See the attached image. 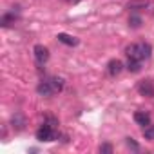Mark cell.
Here are the masks:
<instances>
[{"instance_id": "obj_6", "label": "cell", "mask_w": 154, "mask_h": 154, "mask_svg": "<svg viewBox=\"0 0 154 154\" xmlns=\"http://www.w3.org/2000/svg\"><path fill=\"white\" fill-rule=\"evenodd\" d=\"M11 127L15 131H24L26 129V116L22 112H15L11 118Z\"/></svg>"}, {"instance_id": "obj_2", "label": "cell", "mask_w": 154, "mask_h": 154, "mask_svg": "<svg viewBox=\"0 0 154 154\" xmlns=\"http://www.w3.org/2000/svg\"><path fill=\"white\" fill-rule=\"evenodd\" d=\"M125 54H127V58H134V60L143 62V60H149V58H150L152 47H150V44H147V42L132 44V45H129V47L125 49Z\"/></svg>"}, {"instance_id": "obj_4", "label": "cell", "mask_w": 154, "mask_h": 154, "mask_svg": "<svg viewBox=\"0 0 154 154\" xmlns=\"http://www.w3.org/2000/svg\"><path fill=\"white\" fill-rule=\"evenodd\" d=\"M138 93L141 96H147V98H152L154 96V84L152 80H141L138 84Z\"/></svg>"}, {"instance_id": "obj_9", "label": "cell", "mask_w": 154, "mask_h": 154, "mask_svg": "<svg viewBox=\"0 0 154 154\" xmlns=\"http://www.w3.org/2000/svg\"><path fill=\"white\" fill-rule=\"evenodd\" d=\"M134 122L138 125L147 127V125H150V114L145 112V111H138V112H134Z\"/></svg>"}, {"instance_id": "obj_3", "label": "cell", "mask_w": 154, "mask_h": 154, "mask_svg": "<svg viewBox=\"0 0 154 154\" xmlns=\"http://www.w3.org/2000/svg\"><path fill=\"white\" fill-rule=\"evenodd\" d=\"M56 136H58L56 127L51 125L49 122H45L44 125H40V129L36 131V140H38V141H53Z\"/></svg>"}, {"instance_id": "obj_7", "label": "cell", "mask_w": 154, "mask_h": 154, "mask_svg": "<svg viewBox=\"0 0 154 154\" xmlns=\"http://www.w3.org/2000/svg\"><path fill=\"white\" fill-rule=\"evenodd\" d=\"M17 20H18V11H9V13L2 15V18H0V26H2V27H9Z\"/></svg>"}, {"instance_id": "obj_8", "label": "cell", "mask_w": 154, "mask_h": 154, "mask_svg": "<svg viewBox=\"0 0 154 154\" xmlns=\"http://www.w3.org/2000/svg\"><path fill=\"white\" fill-rule=\"evenodd\" d=\"M122 71H123V63H122L120 60H111V62L107 63V72H109L111 76H118Z\"/></svg>"}, {"instance_id": "obj_11", "label": "cell", "mask_w": 154, "mask_h": 154, "mask_svg": "<svg viewBox=\"0 0 154 154\" xmlns=\"http://www.w3.org/2000/svg\"><path fill=\"white\" fill-rule=\"evenodd\" d=\"M147 8H149L147 0H131L127 4V9H131V11H140V9H147Z\"/></svg>"}, {"instance_id": "obj_14", "label": "cell", "mask_w": 154, "mask_h": 154, "mask_svg": "<svg viewBox=\"0 0 154 154\" xmlns=\"http://www.w3.org/2000/svg\"><path fill=\"white\" fill-rule=\"evenodd\" d=\"M143 136L145 140H154V125H147L143 129Z\"/></svg>"}, {"instance_id": "obj_1", "label": "cell", "mask_w": 154, "mask_h": 154, "mask_svg": "<svg viewBox=\"0 0 154 154\" xmlns=\"http://www.w3.org/2000/svg\"><path fill=\"white\" fill-rule=\"evenodd\" d=\"M63 89V80L60 76H51L47 80H42L38 85H36V93L40 96H53L56 93H60Z\"/></svg>"}, {"instance_id": "obj_15", "label": "cell", "mask_w": 154, "mask_h": 154, "mask_svg": "<svg viewBox=\"0 0 154 154\" xmlns=\"http://www.w3.org/2000/svg\"><path fill=\"white\" fill-rule=\"evenodd\" d=\"M125 143H127V147H129V149H132V150H140L138 143H136L132 138H125Z\"/></svg>"}, {"instance_id": "obj_13", "label": "cell", "mask_w": 154, "mask_h": 154, "mask_svg": "<svg viewBox=\"0 0 154 154\" xmlns=\"http://www.w3.org/2000/svg\"><path fill=\"white\" fill-rule=\"evenodd\" d=\"M129 26L131 27H134V29H138V27H141V17H138V15H131L129 17Z\"/></svg>"}, {"instance_id": "obj_17", "label": "cell", "mask_w": 154, "mask_h": 154, "mask_svg": "<svg viewBox=\"0 0 154 154\" xmlns=\"http://www.w3.org/2000/svg\"><path fill=\"white\" fill-rule=\"evenodd\" d=\"M69 2H72V4H76V2H80V0H69Z\"/></svg>"}, {"instance_id": "obj_12", "label": "cell", "mask_w": 154, "mask_h": 154, "mask_svg": "<svg viewBox=\"0 0 154 154\" xmlns=\"http://www.w3.org/2000/svg\"><path fill=\"white\" fill-rule=\"evenodd\" d=\"M127 69H129L131 72H140V71H141V62H140V60H134V58H129Z\"/></svg>"}, {"instance_id": "obj_5", "label": "cell", "mask_w": 154, "mask_h": 154, "mask_svg": "<svg viewBox=\"0 0 154 154\" xmlns=\"http://www.w3.org/2000/svg\"><path fill=\"white\" fill-rule=\"evenodd\" d=\"M35 58H36V62L42 65V63H45L47 60H49V49L45 47V45H42V44H36L35 45Z\"/></svg>"}, {"instance_id": "obj_16", "label": "cell", "mask_w": 154, "mask_h": 154, "mask_svg": "<svg viewBox=\"0 0 154 154\" xmlns=\"http://www.w3.org/2000/svg\"><path fill=\"white\" fill-rule=\"evenodd\" d=\"M100 152H105V154H111V152H112V147H111L109 143H103V145H100Z\"/></svg>"}, {"instance_id": "obj_10", "label": "cell", "mask_w": 154, "mask_h": 154, "mask_svg": "<svg viewBox=\"0 0 154 154\" xmlns=\"http://www.w3.org/2000/svg\"><path fill=\"white\" fill-rule=\"evenodd\" d=\"M58 42H62V44H65V45H78V38L76 36H71V35H67V33H58Z\"/></svg>"}]
</instances>
